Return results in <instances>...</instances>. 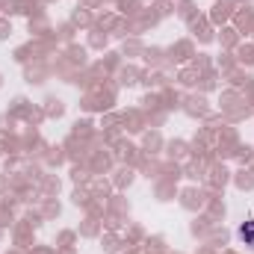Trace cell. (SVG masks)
I'll return each instance as SVG.
<instances>
[{"instance_id":"cell-1","label":"cell","mask_w":254,"mask_h":254,"mask_svg":"<svg viewBox=\"0 0 254 254\" xmlns=\"http://www.w3.org/2000/svg\"><path fill=\"white\" fill-rule=\"evenodd\" d=\"M240 237H243L246 243H252V246H254V222H246V225L240 228Z\"/></svg>"}]
</instances>
